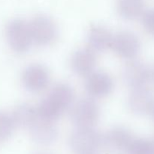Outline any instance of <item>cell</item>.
Masks as SVG:
<instances>
[{"label": "cell", "instance_id": "cell-1", "mask_svg": "<svg viewBox=\"0 0 154 154\" xmlns=\"http://www.w3.org/2000/svg\"><path fill=\"white\" fill-rule=\"evenodd\" d=\"M73 100L74 92L72 87L66 84H57L40 102L37 108L38 114L44 120L54 122L71 106Z\"/></svg>", "mask_w": 154, "mask_h": 154}, {"label": "cell", "instance_id": "cell-2", "mask_svg": "<svg viewBox=\"0 0 154 154\" xmlns=\"http://www.w3.org/2000/svg\"><path fill=\"white\" fill-rule=\"evenodd\" d=\"M6 35L9 45L17 53L28 51L33 42L29 23L21 19H15L8 24Z\"/></svg>", "mask_w": 154, "mask_h": 154}, {"label": "cell", "instance_id": "cell-3", "mask_svg": "<svg viewBox=\"0 0 154 154\" xmlns=\"http://www.w3.org/2000/svg\"><path fill=\"white\" fill-rule=\"evenodd\" d=\"M99 117V108L92 99H82L74 105L71 111L72 123L78 128L93 127Z\"/></svg>", "mask_w": 154, "mask_h": 154}, {"label": "cell", "instance_id": "cell-4", "mask_svg": "<svg viewBox=\"0 0 154 154\" xmlns=\"http://www.w3.org/2000/svg\"><path fill=\"white\" fill-rule=\"evenodd\" d=\"M33 42L45 46L53 43L57 38V27L55 23L48 17L39 15L32 18L29 23Z\"/></svg>", "mask_w": 154, "mask_h": 154}, {"label": "cell", "instance_id": "cell-5", "mask_svg": "<svg viewBox=\"0 0 154 154\" xmlns=\"http://www.w3.org/2000/svg\"><path fill=\"white\" fill-rule=\"evenodd\" d=\"M124 81L132 89L146 87L150 81V68L141 60H132L123 71Z\"/></svg>", "mask_w": 154, "mask_h": 154}, {"label": "cell", "instance_id": "cell-6", "mask_svg": "<svg viewBox=\"0 0 154 154\" xmlns=\"http://www.w3.org/2000/svg\"><path fill=\"white\" fill-rule=\"evenodd\" d=\"M22 81L24 87L31 93H39L48 87L50 83V75L45 66L32 64L23 71Z\"/></svg>", "mask_w": 154, "mask_h": 154}, {"label": "cell", "instance_id": "cell-7", "mask_svg": "<svg viewBox=\"0 0 154 154\" xmlns=\"http://www.w3.org/2000/svg\"><path fill=\"white\" fill-rule=\"evenodd\" d=\"M111 48L120 57L133 59L139 53L141 43L135 33L130 31H121L114 35Z\"/></svg>", "mask_w": 154, "mask_h": 154}, {"label": "cell", "instance_id": "cell-8", "mask_svg": "<svg viewBox=\"0 0 154 154\" xmlns=\"http://www.w3.org/2000/svg\"><path fill=\"white\" fill-rule=\"evenodd\" d=\"M128 105L131 111L138 115L152 114L154 109L153 91L147 86L133 89L129 96Z\"/></svg>", "mask_w": 154, "mask_h": 154}, {"label": "cell", "instance_id": "cell-9", "mask_svg": "<svg viewBox=\"0 0 154 154\" xmlns=\"http://www.w3.org/2000/svg\"><path fill=\"white\" fill-rule=\"evenodd\" d=\"M87 93L93 98H104L114 89V81L108 74L103 72H92L85 82Z\"/></svg>", "mask_w": 154, "mask_h": 154}, {"label": "cell", "instance_id": "cell-10", "mask_svg": "<svg viewBox=\"0 0 154 154\" xmlns=\"http://www.w3.org/2000/svg\"><path fill=\"white\" fill-rule=\"evenodd\" d=\"M96 66V56L91 48H82L75 51L71 58V66L77 75H89Z\"/></svg>", "mask_w": 154, "mask_h": 154}, {"label": "cell", "instance_id": "cell-11", "mask_svg": "<svg viewBox=\"0 0 154 154\" xmlns=\"http://www.w3.org/2000/svg\"><path fill=\"white\" fill-rule=\"evenodd\" d=\"M114 36L105 27L94 25L90 29L87 36L89 46L94 51H105L112 47Z\"/></svg>", "mask_w": 154, "mask_h": 154}, {"label": "cell", "instance_id": "cell-12", "mask_svg": "<svg viewBox=\"0 0 154 154\" xmlns=\"http://www.w3.org/2000/svg\"><path fill=\"white\" fill-rule=\"evenodd\" d=\"M99 134L92 127L78 128L72 136V144L78 150H89L98 144Z\"/></svg>", "mask_w": 154, "mask_h": 154}, {"label": "cell", "instance_id": "cell-13", "mask_svg": "<svg viewBox=\"0 0 154 154\" xmlns=\"http://www.w3.org/2000/svg\"><path fill=\"white\" fill-rule=\"evenodd\" d=\"M12 117L16 125L30 128L38 118V114L37 108L30 104H22L17 107Z\"/></svg>", "mask_w": 154, "mask_h": 154}, {"label": "cell", "instance_id": "cell-14", "mask_svg": "<svg viewBox=\"0 0 154 154\" xmlns=\"http://www.w3.org/2000/svg\"><path fill=\"white\" fill-rule=\"evenodd\" d=\"M143 0H118L117 11L120 16L126 20H134L144 13Z\"/></svg>", "mask_w": 154, "mask_h": 154}, {"label": "cell", "instance_id": "cell-15", "mask_svg": "<svg viewBox=\"0 0 154 154\" xmlns=\"http://www.w3.org/2000/svg\"><path fill=\"white\" fill-rule=\"evenodd\" d=\"M30 129L33 136L40 141L51 140L55 137L57 132L54 122L44 120L39 116L36 121L32 125Z\"/></svg>", "mask_w": 154, "mask_h": 154}, {"label": "cell", "instance_id": "cell-16", "mask_svg": "<svg viewBox=\"0 0 154 154\" xmlns=\"http://www.w3.org/2000/svg\"><path fill=\"white\" fill-rule=\"evenodd\" d=\"M108 143L117 149H123L132 145V135L126 129L116 127L111 129L107 135Z\"/></svg>", "mask_w": 154, "mask_h": 154}, {"label": "cell", "instance_id": "cell-17", "mask_svg": "<svg viewBox=\"0 0 154 154\" xmlns=\"http://www.w3.org/2000/svg\"><path fill=\"white\" fill-rule=\"evenodd\" d=\"M15 123L12 116L0 112V138H5L11 133Z\"/></svg>", "mask_w": 154, "mask_h": 154}, {"label": "cell", "instance_id": "cell-18", "mask_svg": "<svg viewBox=\"0 0 154 154\" xmlns=\"http://www.w3.org/2000/svg\"><path fill=\"white\" fill-rule=\"evenodd\" d=\"M142 23L146 31L154 36V8L148 9L143 13Z\"/></svg>", "mask_w": 154, "mask_h": 154}, {"label": "cell", "instance_id": "cell-19", "mask_svg": "<svg viewBox=\"0 0 154 154\" xmlns=\"http://www.w3.org/2000/svg\"><path fill=\"white\" fill-rule=\"evenodd\" d=\"M150 81L154 84V65L150 68Z\"/></svg>", "mask_w": 154, "mask_h": 154}, {"label": "cell", "instance_id": "cell-20", "mask_svg": "<svg viewBox=\"0 0 154 154\" xmlns=\"http://www.w3.org/2000/svg\"><path fill=\"white\" fill-rule=\"evenodd\" d=\"M152 115H153V119H154V109H153V112H152Z\"/></svg>", "mask_w": 154, "mask_h": 154}]
</instances>
